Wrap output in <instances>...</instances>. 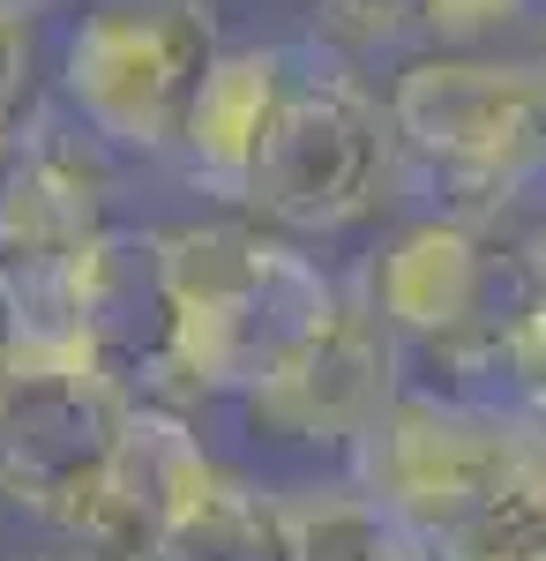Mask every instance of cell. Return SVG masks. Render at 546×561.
Instances as JSON below:
<instances>
[{
	"mask_svg": "<svg viewBox=\"0 0 546 561\" xmlns=\"http://www.w3.org/2000/svg\"><path fill=\"white\" fill-rule=\"evenodd\" d=\"M150 561H299L285 486L248 479L232 465H211L187 486V502L166 517Z\"/></svg>",
	"mask_w": 546,
	"mask_h": 561,
	"instance_id": "12",
	"label": "cell"
},
{
	"mask_svg": "<svg viewBox=\"0 0 546 561\" xmlns=\"http://www.w3.org/2000/svg\"><path fill=\"white\" fill-rule=\"evenodd\" d=\"M31 23L38 15L0 8V113H23V90H31Z\"/></svg>",
	"mask_w": 546,
	"mask_h": 561,
	"instance_id": "15",
	"label": "cell"
},
{
	"mask_svg": "<svg viewBox=\"0 0 546 561\" xmlns=\"http://www.w3.org/2000/svg\"><path fill=\"white\" fill-rule=\"evenodd\" d=\"M217 53L211 0H90L60 38L53 98L121 158H172L180 113Z\"/></svg>",
	"mask_w": 546,
	"mask_h": 561,
	"instance_id": "5",
	"label": "cell"
},
{
	"mask_svg": "<svg viewBox=\"0 0 546 561\" xmlns=\"http://www.w3.org/2000/svg\"><path fill=\"white\" fill-rule=\"evenodd\" d=\"M8 158H15V113H0V173H8Z\"/></svg>",
	"mask_w": 546,
	"mask_h": 561,
	"instance_id": "17",
	"label": "cell"
},
{
	"mask_svg": "<svg viewBox=\"0 0 546 561\" xmlns=\"http://www.w3.org/2000/svg\"><path fill=\"white\" fill-rule=\"evenodd\" d=\"M502 232L457 210H426L405 217L382 240L367 270H360V300L389 322V337L405 352H426L442 337H457L464 322L487 307L494 270H502Z\"/></svg>",
	"mask_w": 546,
	"mask_h": 561,
	"instance_id": "10",
	"label": "cell"
},
{
	"mask_svg": "<svg viewBox=\"0 0 546 561\" xmlns=\"http://www.w3.org/2000/svg\"><path fill=\"white\" fill-rule=\"evenodd\" d=\"M539 442H546L539 412L471 404V397H442L426 382H405L382 404L375 427L344 449V479L367 486L405 531H420L434 547L487 494H502L509 479L539 457Z\"/></svg>",
	"mask_w": 546,
	"mask_h": 561,
	"instance_id": "4",
	"label": "cell"
},
{
	"mask_svg": "<svg viewBox=\"0 0 546 561\" xmlns=\"http://www.w3.org/2000/svg\"><path fill=\"white\" fill-rule=\"evenodd\" d=\"M539 68H546V45H539Z\"/></svg>",
	"mask_w": 546,
	"mask_h": 561,
	"instance_id": "19",
	"label": "cell"
},
{
	"mask_svg": "<svg viewBox=\"0 0 546 561\" xmlns=\"http://www.w3.org/2000/svg\"><path fill=\"white\" fill-rule=\"evenodd\" d=\"M15 352H23V314H15V300H8V285H0V382H8Z\"/></svg>",
	"mask_w": 546,
	"mask_h": 561,
	"instance_id": "16",
	"label": "cell"
},
{
	"mask_svg": "<svg viewBox=\"0 0 546 561\" xmlns=\"http://www.w3.org/2000/svg\"><path fill=\"white\" fill-rule=\"evenodd\" d=\"M68 561H90V554H68Z\"/></svg>",
	"mask_w": 546,
	"mask_h": 561,
	"instance_id": "20",
	"label": "cell"
},
{
	"mask_svg": "<svg viewBox=\"0 0 546 561\" xmlns=\"http://www.w3.org/2000/svg\"><path fill=\"white\" fill-rule=\"evenodd\" d=\"M397 173L405 158L389 128V98L360 76V60L330 38L293 45V83L254 150L240 210L293 240H337L389 203Z\"/></svg>",
	"mask_w": 546,
	"mask_h": 561,
	"instance_id": "3",
	"label": "cell"
},
{
	"mask_svg": "<svg viewBox=\"0 0 546 561\" xmlns=\"http://www.w3.org/2000/svg\"><path fill=\"white\" fill-rule=\"evenodd\" d=\"M397 389H405V345L360 293H344L307 345H293L262 382L232 397V412L270 449H352Z\"/></svg>",
	"mask_w": 546,
	"mask_h": 561,
	"instance_id": "9",
	"label": "cell"
},
{
	"mask_svg": "<svg viewBox=\"0 0 546 561\" xmlns=\"http://www.w3.org/2000/svg\"><path fill=\"white\" fill-rule=\"evenodd\" d=\"M31 337L76 345L90 367H105L135 404H180V307L166 277V225H105L68 262L53 322Z\"/></svg>",
	"mask_w": 546,
	"mask_h": 561,
	"instance_id": "8",
	"label": "cell"
},
{
	"mask_svg": "<svg viewBox=\"0 0 546 561\" xmlns=\"http://www.w3.org/2000/svg\"><path fill=\"white\" fill-rule=\"evenodd\" d=\"M121 150L83 128L60 98L15 113V158L0 173V285L23 314V337L53 322L60 277L113 225Z\"/></svg>",
	"mask_w": 546,
	"mask_h": 561,
	"instance_id": "7",
	"label": "cell"
},
{
	"mask_svg": "<svg viewBox=\"0 0 546 561\" xmlns=\"http://www.w3.org/2000/svg\"><path fill=\"white\" fill-rule=\"evenodd\" d=\"M127 412L135 397L105 367H90L76 345L23 337L0 382V502L76 539V524L90 517L121 457Z\"/></svg>",
	"mask_w": 546,
	"mask_h": 561,
	"instance_id": "6",
	"label": "cell"
},
{
	"mask_svg": "<svg viewBox=\"0 0 546 561\" xmlns=\"http://www.w3.org/2000/svg\"><path fill=\"white\" fill-rule=\"evenodd\" d=\"M0 8H15V15H45V8H68V0H0Z\"/></svg>",
	"mask_w": 546,
	"mask_h": 561,
	"instance_id": "18",
	"label": "cell"
},
{
	"mask_svg": "<svg viewBox=\"0 0 546 561\" xmlns=\"http://www.w3.org/2000/svg\"><path fill=\"white\" fill-rule=\"evenodd\" d=\"M539 0H426L420 45H487L502 31H524Z\"/></svg>",
	"mask_w": 546,
	"mask_h": 561,
	"instance_id": "14",
	"label": "cell"
},
{
	"mask_svg": "<svg viewBox=\"0 0 546 561\" xmlns=\"http://www.w3.org/2000/svg\"><path fill=\"white\" fill-rule=\"evenodd\" d=\"M166 277H172V307H180L187 412L232 404L293 345H307L344 300V285L293 232L232 225V217L166 225Z\"/></svg>",
	"mask_w": 546,
	"mask_h": 561,
	"instance_id": "1",
	"label": "cell"
},
{
	"mask_svg": "<svg viewBox=\"0 0 546 561\" xmlns=\"http://www.w3.org/2000/svg\"><path fill=\"white\" fill-rule=\"evenodd\" d=\"M285 83H293V45H217L172 135V165L187 173V187L240 203Z\"/></svg>",
	"mask_w": 546,
	"mask_h": 561,
	"instance_id": "11",
	"label": "cell"
},
{
	"mask_svg": "<svg viewBox=\"0 0 546 561\" xmlns=\"http://www.w3.org/2000/svg\"><path fill=\"white\" fill-rule=\"evenodd\" d=\"M420 8L426 0H315V38L360 53H397L420 45Z\"/></svg>",
	"mask_w": 546,
	"mask_h": 561,
	"instance_id": "13",
	"label": "cell"
},
{
	"mask_svg": "<svg viewBox=\"0 0 546 561\" xmlns=\"http://www.w3.org/2000/svg\"><path fill=\"white\" fill-rule=\"evenodd\" d=\"M539 248H546V240H539Z\"/></svg>",
	"mask_w": 546,
	"mask_h": 561,
	"instance_id": "21",
	"label": "cell"
},
{
	"mask_svg": "<svg viewBox=\"0 0 546 561\" xmlns=\"http://www.w3.org/2000/svg\"><path fill=\"white\" fill-rule=\"evenodd\" d=\"M389 128L405 173L457 217L494 225L524 180L546 173V68L539 53L426 45L389 83Z\"/></svg>",
	"mask_w": 546,
	"mask_h": 561,
	"instance_id": "2",
	"label": "cell"
}]
</instances>
